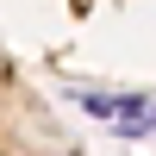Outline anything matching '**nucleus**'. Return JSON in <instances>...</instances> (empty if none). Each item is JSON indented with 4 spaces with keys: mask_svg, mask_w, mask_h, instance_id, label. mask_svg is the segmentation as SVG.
Listing matches in <instances>:
<instances>
[{
    "mask_svg": "<svg viewBox=\"0 0 156 156\" xmlns=\"http://www.w3.org/2000/svg\"><path fill=\"white\" fill-rule=\"evenodd\" d=\"M6 156H81L75 137L50 119V106L37 100L31 81H19V69L6 62Z\"/></svg>",
    "mask_w": 156,
    "mask_h": 156,
    "instance_id": "obj_1",
    "label": "nucleus"
},
{
    "mask_svg": "<svg viewBox=\"0 0 156 156\" xmlns=\"http://www.w3.org/2000/svg\"><path fill=\"white\" fill-rule=\"evenodd\" d=\"M69 6H75V12H87V6H100V0H69Z\"/></svg>",
    "mask_w": 156,
    "mask_h": 156,
    "instance_id": "obj_2",
    "label": "nucleus"
}]
</instances>
